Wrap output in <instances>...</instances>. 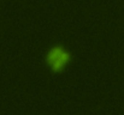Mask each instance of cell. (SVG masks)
<instances>
[{"instance_id": "cell-1", "label": "cell", "mask_w": 124, "mask_h": 115, "mask_svg": "<svg viewBox=\"0 0 124 115\" xmlns=\"http://www.w3.org/2000/svg\"><path fill=\"white\" fill-rule=\"evenodd\" d=\"M69 59H70V55L66 52H64L63 48L55 47L49 52L47 61L52 66L53 71H60L63 68V66L69 61Z\"/></svg>"}]
</instances>
